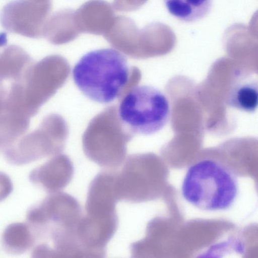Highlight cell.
<instances>
[{
  "label": "cell",
  "instance_id": "cell-6",
  "mask_svg": "<svg viewBox=\"0 0 258 258\" xmlns=\"http://www.w3.org/2000/svg\"><path fill=\"white\" fill-rule=\"evenodd\" d=\"M51 0H14L0 12V23L7 31L31 38L42 37L51 10Z\"/></svg>",
  "mask_w": 258,
  "mask_h": 258
},
{
  "label": "cell",
  "instance_id": "cell-7",
  "mask_svg": "<svg viewBox=\"0 0 258 258\" xmlns=\"http://www.w3.org/2000/svg\"><path fill=\"white\" fill-rule=\"evenodd\" d=\"M82 217L81 206L72 196L58 191L49 194L40 204L32 207L26 215L27 222L35 228L72 227Z\"/></svg>",
  "mask_w": 258,
  "mask_h": 258
},
{
  "label": "cell",
  "instance_id": "cell-14",
  "mask_svg": "<svg viewBox=\"0 0 258 258\" xmlns=\"http://www.w3.org/2000/svg\"><path fill=\"white\" fill-rule=\"evenodd\" d=\"M28 53L21 47L10 45L0 53V72L5 81H15L20 78L32 63Z\"/></svg>",
  "mask_w": 258,
  "mask_h": 258
},
{
  "label": "cell",
  "instance_id": "cell-16",
  "mask_svg": "<svg viewBox=\"0 0 258 258\" xmlns=\"http://www.w3.org/2000/svg\"><path fill=\"white\" fill-rule=\"evenodd\" d=\"M226 102L240 111L254 112L258 104L257 81L247 80L234 84L229 91Z\"/></svg>",
  "mask_w": 258,
  "mask_h": 258
},
{
  "label": "cell",
  "instance_id": "cell-18",
  "mask_svg": "<svg viewBox=\"0 0 258 258\" xmlns=\"http://www.w3.org/2000/svg\"><path fill=\"white\" fill-rule=\"evenodd\" d=\"M13 190V183L8 175L0 171V202L6 199Z\"/></svg>",
  "mask_w": 258,
  "mask_h": 258
},
{
  "label": "cell",
  "instance_id": "cell-10",
  "mask_svg": "<svg viewBox=\"0 0 258 258\" xmlns=\"http://www.w3.org/2000/svg\"><path fill=\"white\" fill-rule=\"evenodd\" d=\"M113 9L104 0H89L85 3L75 12L80 33L103 35L116 16Z\"/></svg>",
  "mask_w": 258,
  "mask_h": 258
},
{
  "label": "cell",
  "instance_id": "cell-19",
  "mask_svg": "<svg viewBox=\"0 0 258 258\" xmlns=\"http://www.w3.org/2000/svg\"><path fill=\"white\" fill-rule=\"evenodd\" d=\"M8 90L5 87L0 88V112L3 110Z\"/></svg>",
  "mask_w": 258,
  "mask_h": 258
},
{
  "label": "cell",
  "instance_id": "cell-4",
  "mask_svg": "<svg viewBox=\"0 0 258 258\" xmlns=\"http://www.w3.org/2000/svg\"><path fill=\"white\" fill-rule=\"evenodd\" d=\"M117 115L122 127L132 134L151 135L166 125L170 106L167 96L159 89L137 86L123 96Z\"/></svg>",
  "mask_w": 258,
  "mask_h": 258
},
{
  "label": "cell",
  "instance_id": "cell-15",
  "mask_svg": "<svg viewBox=\"0 0 258 258\" xmlns=\"http://www.w3.org/2000/svg\"><path fill=\"white\" fill-rule=\"evenodd\" d=\"M169 13L184 22H193L210 12L212 0H164Z\"/></svg>",
  "mask_w": 258,
  "mask_h": 258
},
{
  "label": "cell",
  "instance_id": "cell-21",
  "mask_svg": "<svg viewBox=\"0 0 258 258\" xmlns=\"http://www.w3.org/2000/svg\"><path fill=\"white\" fill-rule=\"evenodd\" d=\"M0 149H1V148H0Z\"/></svg>",
  "mask_w": 258,
  "mask_h": 258
},
{
  "label": "cell",
  "instance_id": "cell-3",
  "mask_svg": "<svg viewBox=\"0 0 258 258\" xmlns=\"http://www.w3.org/2000/svg\"><path fill=\"white\" fill-rule=\"evenodd\" d=\"M60 56H48L32 62L17 80L11 82L8 99L17 111L29 118L54 93L61 81Z\"/></svg>",
  "mask_w": 258,
  "mask_h": 258
},
{
  "label": "cell",
  "instance_id": "cell-11",
  "mask_svg": "<svg viewBox=\"0 0 258 258\" xmlns=\"http://www.w3.org/2000/svg\"><path fill=\"white\" fill-rule=\"evenodd\" d=\"M75 12L66 9L49 16L44 25L42 36L55 45L68 43L75 39L81 33L76 23Z\"/></svg>",
  "mask_w": 258,
  "mask_h": 258
},
{
  "label": "cell",
  "instance_id": "cell-8",
  "mask_svg": "<svg viewBox=\"0 0 258 258\" xmlns=\"http://www.w3.org/2000/svg\"><path fill=\"white\" fill-rule=\"evenodd\" d=\"M74 168L70 158L64 155H55L32 170L29 179L34 184L49 194L59 191L72 180Z\"/></svg>",
  "mask_w": 258,
  "mask_h": 258
},
{
  "label": "cell",
  "instance_id": "cell-1",
  "mask_svg": "<svg viewBox=\"0 0 258 258\" xmlns=\"http://www.w3.org/2000/svg\"><path fill=\"white\" fill-rule=\"evenodd\" d=\"M75 84L89 99L108 103L121 95L130 77L125 56L118 50L103 48L84 55L73 70Z\"/></svg>",
  "mask_w": 258,
  "mask_h": 258
},
{
  "label": "cell",
  "instance_id": "cell-17",
  "mask_svg": "<svg viewBox=\"0 0 258 258\" xmlns=\"http://www.w3.org/2000/svg\"><path fill=\"white\" fill-rule=\"evenodd\" d=\"M147 0H114L113 8L120 12H133L141 8Z\"/></svg>",
  "mask_w": 258,
  "mask_h": 258
},
{
  "label": "cell",
  "instance_id": "cell-9",
  "mask_svg": "<svg viewBox=\"0 0 258 258\" xmlns=\"http://www.w3.org/2000/svg\"><path fill=\"white\" fill-rule=\"evenodd\" d=\"M115 172L105 171L93 178L89 186L85 206L86 214L95 216L116 214L118 200L114 189Z\"/></svg>",
  "mask_w": 258,
  "mask_h": 258
},
{
  "label": "cell",
  "instance_id": "cell-5",
  "mask_svg": "<svg viewBox=\"0 0 258 258\" xmlns=\"http://www.w3.org/2000/svg\"><path fill=\"white\" fill-rule=\"evenodd\" d=\"M58 130L56 116H48L37 129L3 149L6 159L11 164L22 165L57 154L62 148Z\"/></svg>",
  "mask_w": 258,
  "mask_h": 258
},
{
  "label": "cell",
  "instance_id": "cell-2",
  "mask_svg": "<svg viewBox=\"0 0 258 258\" xmlns=\"http://www.w3.org/2000/svg\"><path fill=\"white\" fill-rule=\"evenodd\" d=\"M238 190L232 171L212 159H202L189 167L181 186L184 200L205 211L229 209L236 201Z\"/></svg>",
  "mask_w": 258,
  "mask_h": 258
},
{
  "label": "cell",
  "instance_id": "cell-13",
  "mask_svg": "<svg viewBox=\"0 0 258 258\" xmlns=\"http://www.w3.org/2000/svg\"><path fill=\"white\" fill-rule=\"evenodd\" d=\"M33 227L28 223H14L8 225L2 236L4 250L11 254H21L33 247L37 241Z\"/></svg>",
  "mask_w": 258,
  "mask_h": 258
},
{
  "label": "cell",
  "instance_id": "cell-12",
  "mask_svg": "<svg viewBox=\"0 0 258 258\" xmlns=\"http://www.w3.org/2000/svg\"><path fill=\"white\" fill-rule=\"evenodd\" d=\"M139 31L132 19L124 16H117L103 36L114 48L135 56Z\"/></svg>",
  "mask_w": 258,
  "mask_h": 258
},
{
  "label": "cell",
  "instance_id": "cell-20",
  "mask_svg": "<svg viewBox=\"0 0 258 258\" xmlns=\"http://www.w3.org/2000/svg\"><path fill=\"white\" fill-rule=\"evenodd\" d=\"M4 81H5V80L3 79L0 73V88L5 87L3 84Z\"/></svg>",
  "mask_w": 258,
  "mask_h": 258
}]
</instances>
